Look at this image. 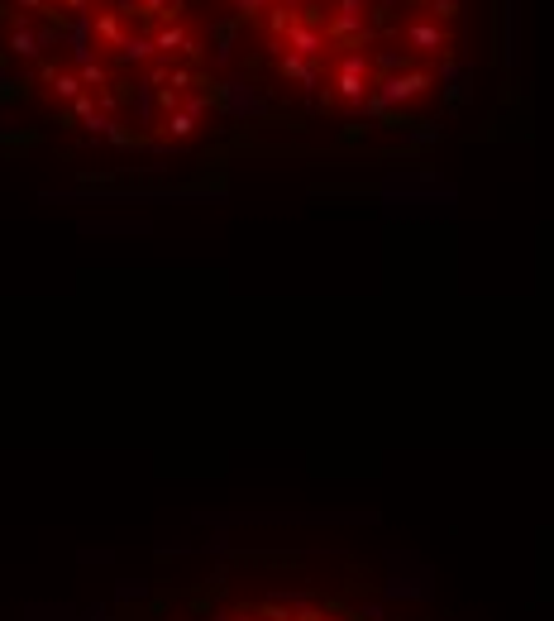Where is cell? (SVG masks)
<instances>
[{"label":"cell","instance_id":"6da1fadb","mask_svg":"<svg viewBox=\"0 0 554 621\" xmlns=\"http://www.w3.org/2000/svg\"><path fill=\"white\" fill-rule=\"evenodd\" d=\"M206 621H392L335 593H244L215 607Z\"/></svg>","mask_w":554,"mask_h":621},{"label":"cell","instance_id":"7a4b0ae2","mask_svg":"<svg viewBox=\"0 0 554 621\" xmlns=\"http://www.w3.org/2000/svg\"><path fill=\"white\" fill-rule=\"evenodd\" d=\"M392 39L402 43V53L406 58H416V63H435V58H449L454 48H459V34L454 29H445V24H435V20H406V24H397V29H387Z\"/></svg>","mask_w":554,"mask_h":621},{"label":"cell","instance_id":"3957f363","mask_svg":"<svg viewBox=\"0 0 554 621\" xmlns=\"http://www.w3.org/2000/svg\"><path fill=\"white\" fill-rule=\"evenodd\" d=\"M435 86H440V72H435V67H406V72L383 77L373 96H378L387 110H406V106H416V101H426V96H435Z\"/></svg>","mask_w":554,"mask_h":621},{"label":"cell","instance_id":"277c9868","mask_svg":"<svg viewBox=\"0 0 554 621\" xmlns=\"http://www.w3.org/2000/svg\"><path fill=\"white\" fill-rule=\"evenodd\" d=\"M91 39H96V58L115 67L120 48L134 39V29H129V20L120 10H91Z\"/></svg>","mask_w":554,"mask_h":621},{"label":"cell","instance_id":"5b68a950","mask_svg":"<svg viewBox=\"0 0 554 621\" xmlns=\"http://www.w3.org/2000/svg\"><path fill=\"white\" fill-rule=\"evenodd\" d=\"M273 72L282 77L287 86H297V91H320L325 82V72L316 63H306V58H292V53H273Z\"/></svg>","mask_w":554,"mask_h":621},{"label":"cell","instance_id":"8992f818","mask_svg":"<svg viewBox=\"0 0 554 621\" xmlns=\"http://www.w3.org/2000/svg\"><path fill=\"white\" fill-rule=\"evenodd\" d=\"M258 24H263V39H268V48H273V43H282V34L297 24V10L277 0V5H268V10L258 15Z\"/></svg>","mask_w":554,"mask_h":621},{"label":"cell","instance_id":"52a82bcc","mask_svg":"<svg viewBox=\"0 0 554 621\" xmlns=\"http://www.w3.org/2000/svg\"><path fill=\"white\" fill-rule=\"evenodd\" d=\"M459 15H464V0H421V20H435V24H445V29H454Z\"/></svg>","mask_w":554,"mask_h":621},{"label":"cell","instance_id":"ba28073f","mask_svg":"<svg viewBox=\"0 0 554 621\" xmlns=\"http://www.w3.org/2000/svg\"><path fill=\"white\" fill-rule=\"evenodd\" d=\"M268 5H277V0H235V10H239V20H258Z\"/></svg>","mask_w":554,"mask_h":621},{"label":"cell","instance_id":"9c48e42d","mask_svg":"<svg viewBox=\"0 0 554 621\" xmlns=\"http://www.w3.org/2000/svg\"><path fill=\"white\" fill-rule=\"evenodd\" d=\"M58 10L63 15H82V10H91V0H58Z\"/></svg>","mask_w":554,"mask_h":621},{"label":"cell","instance_id":"30bf717a","mask_svg":"<svg viewBox=\"0 0 554 621\" xmlns=\"http://www.w3.org/2000/svg\"><path fill=\"white\" fill-rule=\"evenodd\" d=\"M282 5H292V10H306V5H320V0H282Z\"/></svg>","mask_w":554,"mask_h":621}]
</instances>
